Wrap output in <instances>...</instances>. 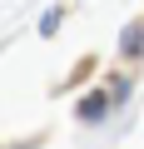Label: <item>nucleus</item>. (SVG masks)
Returning a JSON list of instances; mask_svg holds the SVG:
<instances>
[{
  "label": "nucleus",
  "mask_w": 144,
  "mask_h": 149,
  "mask_svg": "<svg viewBox=\"0 0 144 149\" xmlns=\"http://www.w3.org/2000/svg\"><path fill=\"white\" fill-rule=\"evenodd\" d=\"M124 45H129V50H144V30H139V35L129 30V35H124Z\"/></svg>",
  "instance_id": "3"
},
{
  "label": "nucleus",
  "mask_w": 144,
  "mask_h": 149,
  "mask_svg": "<svg viewBox=\"0 0 144 149\" xmlns=\"http://www.w3.org/2000/svg\"><path fill=\"white\" fill-rule=\"evenodd\" d=\"M55 30H60V10H50V15L40 20V35H55Z\"/></svg>",
  "instance_id": "2"
},
{
  "label": "nucleus",
  "mask_w": 144,
  "mask_h": 149,
  "mask_svg": "<svg viewBox=\"0 0 144 149\" xmlns=\"http://www.w3.org/2000/svg\"><path fill=\"white\" fill-rule=\"evenodd\" d=\"M80 114H85V119H95V114H104V100H99V95H95V100H85V104H80Z\"/></svg>",
  "instance_id": "1"
}]
</instances>
